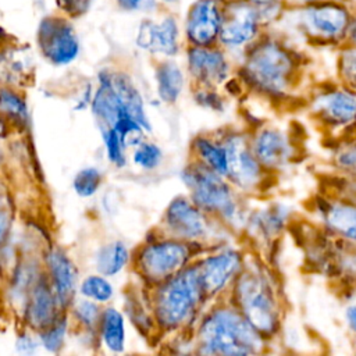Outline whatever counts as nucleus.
Returning a JSON list of instances; mask_svg holds the SVG:
<instances>
[{
  "mask_svg": "<svg viewBox=\"0 0 356 356\" xmlns=\"http://www.w3.org/2000/svg\"><path fill=\"white\" fill-rule=\"evenodd\" d=\"M302 64L298 56L274 39L253 42L243 54L239 81L245 90L268 106L284 110L303 104Z\"/></svg>",
  "mask_w": 356,
  "mask_h": 356,
  "instance_id": "nucleus-1",
  "label": "nucleus"
},
{
  "mask_svg": "<svg viewBox=\"0 0 356 356\" xmlns=\"http://www.w3.org/2000/svg\"><path fill=\"white\" fill-rule=\"evenodd\" d=\"M229 299L271 345L281 338L288 305L281 277L267 257L257 252L248 253L245 266L229 291Z\"/></svg>",
  "mask_w": 356,
  "mask_h": 356,
  "instance_id": "nucleus-2",
  "label": "nucleus"
},
{
  "mask_svg": "<svg viewBox=\"0 0 356 356\" xmlns=\"http://www.w3.org/2000/svg\"><path fill=\"white\" fill-rule=\"evenodd\" d=\"M199 346L207 355L252 356L268 352L271 343L229 300L206 316L199 328Z\"/></svg>",
  "mask_w": 356,
  "mask_h": 356,
  "instance_id": "nucleus-3",
  "label": "nucleus"
},
{
  "mask_svg": "<svg viewBox=\"0 0 356 356\" xmlns=\"http://www.w3.org/2000/svg\"><path fill=\"white\" fill-rule=\"evenodd\" d=\"M182 177L196 206L209 214L218 216L229 227L243 231L250 210L249 197L238 192L225 177L202 163L186 167Z\"/></svg>",
  "mask_w": 356,
  "mask_h": 356,
  "instance_id": "nucleus-4",
  "label": "nucleus"
},
{
  "mask_svg": "<svg viewBox=\"0 0 356 356\" xmlns=\"http://www.w3.org/2000/svg\"><path fill=\"white\" fill-rule=\"evenodd\" d=\"M302 108L328 140L356 135V89L339 81L307 89Z\"/></svg>",
  "mask_w": 356,
  "mask_h": 356,
  "instance_id": "nucleus-5",
  "label": "nucleus"
},
{
  "mask_svg": "<svg viewBox=\"0 0 356 356\" xmlns=\"http://www.w3.org/2000/svg\"><path fill=\"white\" fill-rule=\"evenodd\" d=\"M227 156V179L243 196L267 197L275 186L277 178L271 175L256 157L250 131L232 129L220 140Z\"/></svg>",
  "mask_w": 356,
  "mask_h": 356,
  "instance_id": "nucleus-6",
  "label": "nucleus"
},
{
  "mask_svg": "<svg viewBox=\"0 0 356 356\" xmlns=\"http://www.w3.org/2000/svg\"><path fill=\"white\" fill-rule=\"evenodd\" d=\"M249 131L256 157L275 178L300 160L302 143L286 127L263 121Z\"/></svg>",
  "mask_w": 356,
  "mask_h": 356,
  "instance_id": "nucleus-7",
  "label": "nucleus"
},
{
  "mask_svg": "<svg viewBox=\"0 0 356 356\" xmlns=\"http://www.w3.org/2000/svg\"><path fill=\"white\" fill-rule=\"evenodd\" d=\"M296 217L298 211L292 203L267 196L261 199V204L250 207L242 232L253 245L259 246L257 253L266 257L267 250L280 242Z\"/></svg>",
  "mask_w": 356,
  "mask_h": 356,
  "instance_id": "nucleus-8",
  "label": "nucleus"
},
{
  "mask_svg": "<svg viewBox=\"0 0 356 356\" xmlns=\"http://www.w3.org/2000/svg\"><path fill=\"white\" fill-rule=\"evenodd\" d=\"M206 296L197 267L182 270L161 291L157 302L160 321L175 325L185 321Z\"/></svg>",
  "mask_w": 356,
  "mask_h": 356,
  "instance_id": "nucleus-9",
  "label": "nucleus"
},
{
  "mask_svg": "<svg viewBox=\"0 0 356 356\" xmlns=\"http://www.w3.org/2000/svg\"><path fill=\"white\" fill-rule=\"evenodd\" d=\"M313 224L328 236L356 243V203L321 189L310 200Z\"/></svg>",
  "mask_w": 356,
  "mask_h": 356,
  "instance_id": "nucleus-10",
  "label": "nucleus"
},
{
  "mask_svg": "<svg viewBox=\"0 0 356 356\" xmlns=\"http://www.w3.org/2000/svg\"><path fill=\"white\" fill-rule=\"evenodd\" d=\"M246 257L248 253L243 249L227 246L199 263L197 270L206 296L211 298L224 291H231L245 266Z\"/></svg>",
  "mask_w": 356,
  "mask_h": 356,
  "instance_id": "nucleus-11",
  "label": "nucleus"
},
{
  "mask_svg": "<svg viewBox=\"0 0 356 356\" xmlns=\"http://www.w3.org/2000/svg\"><path fill=\"white\" fill-rule=\"evenodd\" d=\"M38 43L44 57L58 65L72 61L78 54V40L72 26L57 17L42 19Z\"/></svg>",
  "mask_w": 356,
  "mask_h": 356,
  "instance_id": "nucleus-12",
  "label": "nucleus"
},
{
  "mask_svg": "<svg viewBox=\"0 0 356 356\" xmlns=\"http://www.w3.org/2000/svg\"><path fill=\"white\" fill-rule=\"evenodd\" d=\"M257 36V15L246 4H232L222 13L218 40L228 47L250 46Z\"/></svg>",
  "mask_w": 356,
  "mask_h": 356,
  "instance_id": "nucleus-13",
  "label": "nucleus"
},
{
  "mask_svg": "<svg viewBox=\"0 0 356 356\" xmlns=\"http://www.w3.org/2000/svg\"><path fill=\"white\" fill-rule=\"evenodd\" d=\"M189 257L185 245L175 242H163L147 246L140 256V267L145 274L153 280L167 278L181 271Z\"/></svg>",
  "mask_w": 356,
  "mask_h": 356,
  "instance_id": "nucleus-14",
  "label": "nucleus"
},
{
  "mask_svg": "<svg viewBox=\"0 0 356 356\" xmlns=\"http://www.w3.org/2000/svg\"><path fill=\"white\" fill-rule=\"evenodd\" d=\"M189 70L196 81L206 88H218L231 75V65L225 54L210 46H195L189 51Z\"/></svg>",
  "mask_w": 356,
  "mask_h": 356,
  "instance_id": "nucleus-15",
  "label": "nucleus"
},
{
  "mask_svg": "<svg viewBox=\"0 0 356 356\" xmlns=\"http://www.w3.org/2000/svg\"><path fill=\"white\" fill-rule=\"evenodd\" d=\"M222 14L216 0H197L189 11L186 35L195 46H210L218 39Z\"/></svg>",
  "mask_w": 356,
  "mask_h": 356,
  "instance_id": "nucleus-16",
  "label": "nucleus"
},
{
  "mask_svg": "<svg viewBox=\"0 0 356 356\" xmlns=\"http://www.w3.org/2000/svg\"><path fill=\"white\" fill-rule=\"evenodd\" d=\"M306 25L312 35L324 40H338L348 35V11L335 4H321L312 7L306 13Z\"/></svg>",
  "mask_w": 356,
  "mask_h": 356,
  "instance_id": "nucleus-17",
  "label": "nucleus"
},
{
  "mask_svg": "<svg viewBox=\"0 0 356 356\" xmlns=\"http://www.w3.org/2000/svg\"><path fill=\"white\" fill-rule=\"evenodd\" d=\"M167 221L177 235L186 239L204 236L209 229L202 209L185 199H177L171 203L167 211Z\"/></svg>",
  "mask_w": 356,
  "mask_h": 356,
  "instance_id": "nucleus-18",
  "label": "nucleus"
},
{
  "mask_svg": "<svg viewBox=\"0 0 356 356\" xmlns=\"http://www.w3.org/2000/svg\"><path fill=\"white\" fill-rule=\"evenodd\" d=\"M177 38L178 29L172 18H164L161 22L156 24L152 21H145L140 24L136 43L142 49L153 53L174 54L177 51Z\"/></svg>",
  "mask_w": 356,
  "mask_h": 356,
  "instance_id": "nucleus-19",
  "label": "nucleus"
},
{
  "mask_svg": "<svg viewBox=\"0 0 356 356\" xmlns=\"http://www.w3.org/2000/svg\"><path fill=\"white\" fill-rule=\"evenodd\" d=\"M328 163L332 174L356 178V135L330 140Z\"/></svg>",
  "mask_w": 356,
  "mask_h": 356,
  "instance_id": "nucleus-20",
  "label": "nucleus"
},
{
  "mask_svg": "<svg viewBox=\"0 0 356 356\" xmlns=\"http://www.w3.org/2000/svg\"><path fill=\"white\" fill-rule=\"evenodd\" d=\"M49 264H50L57 296L60 302L65 303L68 302L74 291V281H75L74 266L60 250H53L49 254Z\"/></svg>",
  "mask_w": 356,
  "mask_h": 356,
  "instance_id": "nucleus-21",
  "label": "nucleus"
},
{
  "mask_svg": "<svg viewBox=\"0 0 356 356\" xmlns=\"http://www.w3.org/2000/svg\"><path fill=\"white\" fill-rule=\"evenodd\" d=\"M54 313V302L50 291L44 285H39L29 300L28 305V320L36 327L42 328L51 323Z\"/></svg>",
  "mask_w": 356,
  "mask_h": 356,
  "instance_id": "nucleus-22",
  "label": "nucleus"
},
{
  "mask_svg": "<svg viewBox=\"0 0 356 356\" xmlns=\"http://www.w3.org/2000/svg\"><path fill=\"white\" fill-rule=\"evenodd\" d=\"M195 149L199 154V163L204 164L217 174L227 177V156L225 149L220 140L210 138H197Z\"/></svg>",
  "mask_w": 356,
  "mask_h": 356,
  "instance_id": "nucleus-23",
  "label": "nucleus"
},
{
  "mask_svg": "<svg viewBox=\"0 0 356 356\" xmlns=\"http://www.w3.org/2000/svg\"><path fill=\"white\" fill-rule=\"evenodd\" d=\"M157 85L159 95L164 102H175L184 86V78L179 68L171 63L163 64L157 71Z\"/></svg>",
  "mask_w": 356,
  "mask_h": 356,
  "instance_id": "nucleus-24",
  "label": "nucleus"
},
{
  "mask_svg": "<svg viewBox=\"0 0 356 356\" xmlns=\"http://www.w3.org/2000/svg\"><path fill=\"white\" fill-rule=\"evenodd\" d=\"M102 332H103V339H104L106 345L111 350H114V352L122 350V348H124V323H122L121 314L117 310H114V309L106 310V313L103 314Z\"/></svg>",
  "mask_w": 356,
  "mask_h": 356,
  "instance_id": "nucleus-25",
  "label": "nucleus"
},
{
  "mask_svg": "<svg viewBox=\"0 0 356 356\" xmlns=\"http://www.w3.org/2000/svg\"><path fill=\"white\" fill-rule=\"evenodd\" d=\"M128 259V252L122 243H111L104 246L97 254V268L104 275L118 273Z\"/></svg>",
  "mask_w": 356,
  "mask_h": 356,
  "instance_id": "nucleus-26",
  "label": "nucleus"
},
{
  "mask_svg": "<svg viewBox=\"0 0 356 356\" xmlns=\"http://www.w3.org/2000/svg\"><path fill=\"white\" fill-rule=\"evenodd\" d=\"M337 81L356 89V47L346 46L341 50L337 63Z\"/></svg>",
  "mask_w": 356,
  "mask_h": 356,
  "instance_id": "nucleus-27",
  "label": "nucleus"
},
{
  "mask_svg": "<svg viewBox=\"0 0 356 356\" xmlns=\"http://www.w3.org/2000/svg\"><path fill=\"white\" fill-rule=\"evenodd\" d=\"M81 292L93 300L106 302L111 298L113 288L108 281L102 277H89L83 281Z\"/></svg>",
  "mask_w": 356,
  "mask_h": 356,
  "instance_id": "nucleus-28",
  "label": "nucleus"
},
{
  "mask_svg": "<svg viewBox=\"0 0 356 356\" xmlns=\"http://www.w3.org/2000/svg\"><path fill=\"white\" fill-rule=\"evenodd\" d=\"M100 184V174L96 168H85L79 171L74 179V189L81 196L93 195Z\"/></svg>",
  "mask_w": 356,
  "mask_h": 356,
  "instance_id": "nucleus-29",
  "label": "nucleus"
},
{
  "mask_svg": "<svg viewBox=\"0 0 356 356\" xmlns=\"http://www.w3.org/2000/svg\"><path fill=\"white\" fill-rule=\"evenodd\" d=\"M0 107L7 114L13 115L14 118H17L19 121L26 120L25 103L18 96H15L14 93H11L8 90H1L0 92Z\"/></svg>",
  "mask_w": 356,
  "mask_h": 356,
  "instance_id": "nucleus-30",
  "label": "nucleus"
},
{
  "mask_svg": "<svg viewBox=\"0 0 356 356\" xmlns=\"http://www.w3.org/2000/svg\"><path fill=\"white\" fill-rule=\"evenodd\" d=\"M135 163L139 164L143 168H153L159 164L161 159V152L156 145L152 143H143L138 147L135 152Z\"/></svg>",
  "mask_w": 356,
  "mask_h": 356,
  "instance_id": "nucleus-31",
  "label": "nucleus"
},
{
  "mask_svg": "<svg viewBox=\"0 0 356 356\" xmlns=\"http://www.w3.org/2000/svg\"><path fill=\"white\" fill-rule=\"evenodd\" d=\"M342 318L349 335L352 337L353 342H356V299H349L345 302Z\"/></svg>",
  "mask_w": 356,
  "mask_h": 356,
  "instance_id": "nucleus-32",
  "label": "nucleus"
},
{
  "mask_svg": "<svg viewBox=\"0 0 356 356\" xmlns=\"http://www.w3.org/2000/svg\"><path fill=\"white\" fill-rule=\"evenodd\" d=\"M213 89H217V88H206L204 86V90L199 95V100H202V103L206 107H209V108H213V110H217V111H222L225 102Z\"/></svg>",
  "mask_w": 356,
  "mask_h": 356,
  "instance_id": "nucleus-33",
  "label": "nucleus"
},
{
  "mask_svg": "<svg viewBox=\"0 0 356 356\" xmlns=\"http://www.w3.org/2000/svg\"><path fill=\"white\" fill-rule=\"evenodd\" d=\"M64 324H60L57 327H54L53 330H50L49 332H46L42 339H43V345L49 349V350H57L61 346L63 338H64Z\"/></svg>",
  "mask_w": 356,
  "mask_h": 356,
  "instance_id": "nucleus-34",
  "label": "nucleus"
},
{
  "mask_svg": "<svg viewBox=\"0 0 356 356\" xmlns=\"http://www.w3.org/2000/svg\"><path fill=\"white\" fill-rule=\"evenodd\" d=\"M78 317L81 318V321H83L85 324L88 325H92L95 321H96V317H97V307L88 302V300H83V302H79L76 305V309H75Z\"/></svg>",
  "mask_w": 356,
  "mask_h": 356,
  "instance_id": "nucleus-35",
  "label": "nucleus"
},
{
  "mask_svg": "<svg viewBox=\"0 0 356 356\" xmlns=\"http://www.w3.org/2000/svg\"><path fill=\"white\" fill-rule=\"evenodd\" d=\"M92 0H58L60 7L71 15H81L90 7Z\"/></svg>",
  "mask_w": 356,
  "mask_h": 356,
  "instance_id": "nucleus-36",
  "label": "nucleus"
},
{
  "mask_svg": "<svg viewBox=\"0 0 356 356\" xmlns=\"http://www.w3.org/2000/svg\"><path fill=\"white\" fill-rule=\"evenodd\" d=\"M118 4L122 8L127 10H142V8H147L149 4H153V0H117Z\"/></svg>",
  "mask_w": 356,
  "mask_h": 356,
  "instance_id": "nucleus-37",
  "label": "nucleus"
},
{
  "mask_svg": "<svg viewBox=\"0 0 356 356\" xmlns=\"http://www.w3.org/2000/svg\"><path fill=\"white\" fill-rule=\"evenodd\" d=\"M346 36H348V43H349L350 46H355V47H356V21L349 25V29H348V35H346Z\"/></svg>",
  "mask_w": 356,
  "mask_h": 356,
  "instance_id": "nucleus-38",
  "label": "nucleus"
},
{
  "mask_svg": "<svg viewBox=\"0 0 356 356\" xmlns=\"http://www.w3.org/2000/svg\"><path fill=\"white\" fill-rule=\"evenodd\" d=\"M7 217H6V214L4 213H0V242L3 241V238H4V234H6V231H7Z\"/></svg>",
  "mask_w": 356,
  "mask_h": 356,
  "instance_id": "nucleus-39",
  "label": "nucleus"
},
{
  "mask_svg": "<svg viewBox=\"0 0 356 356\" xmlns=\"http://www.w3.org/2000/svg\"><path fill=\"white\" fill-rule=\"evenodd\" d=\"M250 1H253V3H268L270 0H250Z\"/></svg>",
  "mask_w": 356,
  "mask_h": 356,
  "instance_id": "nucleus-40",
  "label": "nucleus"
},
{
  "mask_svg": "<svg viewBox=\"0 0 356 356\" xmlns=\"http://www.w3.org/2000/svg\"><path fill=\"white\" fill-rule=\"evenodd\" d=\"M1 132H3V124L0 122V134H1Z\"/></svg>",
  "mask_w": 356,
  "mask_h": 356,
  "instance_id": "nucleus-41",
  "label": "nucleus"
},
{
  "mask_svg": "<svg viewBox=\"0 0 356 356\" xmlns=\"http://www.w3.org/2000/svg\"><path fill=\"white\" fill-rule=\"evenodd\" d=\"M353 350H355V353H356V342H353Z\"/></svg>",
  "mask_w": 356,
  "mask_h": 356,
  "instance_id": "nucleus-42",
  "label": "nucleus"
},
{
  "mask_svg": "<svg viewBox=\"0 0 356 356\" xmlns=\"http://www.w3.org/2000/svg\"><path fill=\"white\" fill-rule=\"evenodd\" d=\"M165 1H172V0H165Z\"/></svg>",
  "mask_w": 356,
  "mask_h": 356,
  "instance_id": "nucleus-43",
  "label": "nucleus"
}]
</instances>
